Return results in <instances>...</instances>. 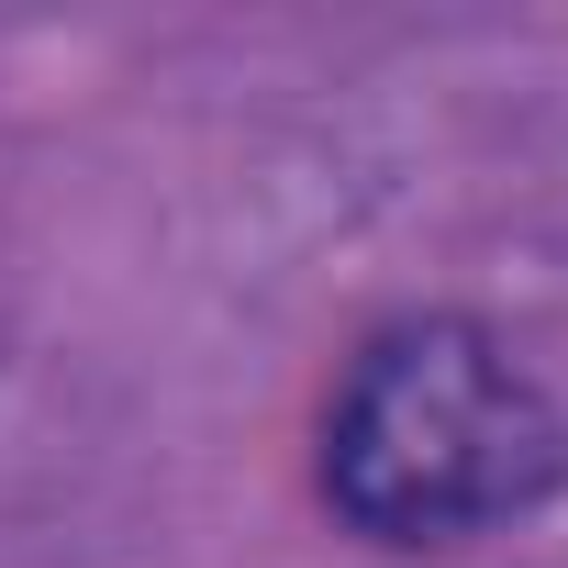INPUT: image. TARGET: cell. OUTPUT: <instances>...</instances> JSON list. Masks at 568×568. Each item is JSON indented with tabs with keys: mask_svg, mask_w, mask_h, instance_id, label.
Masks as SVG:
<instances>
[{
	"mask_svg": "<svg viewBox=\"0 0 568 568\" xmlns=\"http://www.w3.org/2000/svg\"><path fill=\"white\" fill-rule=\"evenodd\" d=\"M568 479L557 390L479 324L424 313L357 346L324 413V501L379 546H468Z\"/></svg>",
	"mask_w": 568,
	"mask_h": 568,
	"instance_id": "cell-1",
	"label": "cell"
}]
</instances>
